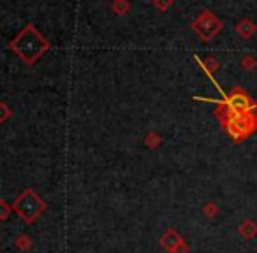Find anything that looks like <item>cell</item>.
<instances>
[{
    "label": "cell",
    "instance_id": "cell-3",
    "mask_svg": "<svg viewBox=\"0 0 257 253\" xmlns=\"http://www.w3.org/2000/svg\"><path fill=\"white\" fill-rule=\"evenodd\" d=\"M194 27H196V32L199 34L203 39H210V37H213L215 34L218 32L220 23H218L217 20H215V16H211L210 13H203V16L194 23Z\"/></svg>",
    "mask_w": 257,
    "mask_h": 253
},
{
    "label": "cell",
    "instance_id": "cell-1",
    "mask_svg": "<svg viewBox=\"0 0 257 253\" xmlns=\"http://www.w3.org/2000/svg\"><path fill=\"white\" fill-rule=\"evenodd\" d=\"M13 51L27 64H34L44 51L50 48V43L34 29V25H27L9 44Z\"/></svg>",
    "mask_w": 257,
    "mask_h": 253
},
{
    "label": "cell",
    "instance_id": "cell-2",
    "mask_svg": "<svg viewBox=\"0 0 257 253\" xmlns=\"http://www.w3.org/2000/svg\"><path fill=\"white\" fill-rule=\"evenodd\" d=\"M15 209L25 221L32 223L37 216L44 211V204L32 190H25L18 200L15 202Z\"/></svg>",
    "mask_w": 257,
    "mask_h": 253
},
{
    "label": "cell",
    "instance_id": "cell-4",
    "mask_svg": "<svg viewBox=\"0 0 257 253\" xmlns=\"http://www.w3.org/2000/svg\"><path fill=\"white\" fill-rule=\"evenodd\" d=\"M229 106L234 113H239L241 114L243 111L248 107V99H246L243 93H234V95L229 97Z\"/></svg>",
    "mask_w": 257,
    "mask_h": 253
}]
</instances>
